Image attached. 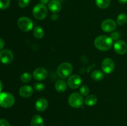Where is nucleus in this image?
I'll use <instances>...</instances> for the list:
<instances>
[{
  "instance_id": "obj_1",
  "label": "nucleus",
  "mask_w": 127,
  "mask_h": 126,
  "mask_svg": "<svg viewBox=\"0 0 127 126\" xmlns=\"http://www.w3.org/2000/svg\"><path fill=\"white\" fill-rule=\"evenodd\" d=\"M113 45V40L107 35H100L94 40V46L97 49L102 51L109 50Z\"/></svg>"
},
{
  "instance_id": "obj_2",
  "label": "nucleus",
  "mask_w": 127,
  "mask_h": 126,
  "mask_svg": "<svg viewBox=\"0 0 127 126\" xmlns=\"http://www.w3.org/2000/svg\"><path fill=\"white\" fill-rule=\"evenodd\" d=\"M15 103L13 95L8 92L0 93V106L3 108H9Z\"/></svg>"
},
{
  "instance_id": "obj_3",
  "label": "nucleus",
  "mask_w": 127,
  "mask_h": 126,
  "mask_svg": "<svg viewBox=\"0 0 127 126\" xmlns=\"http://www.w3.org/2000/svg\"><path fill=\"white\" fill-rule=\"evenodd\" d=\"M73 66L69 63H63L58 66L57 74L62 79H66L73 72Z\"/></svg>"
},
{
  "instance_id": "obj_4",
  "label": "nucleus",
  "mask_w": 127,
  "mask_h": 126,
  "mask_svg": "<svg viewBox=\"0 0 127 126\" xmlns=\"http://www.w3.org/2000/svg\"><path fill=\"white\" fill-rule=\"evenodd\" d=\"M69 105L73 108H79L82 106L84 100L83 96L79 93H73L68 98Z\"/></svg>"
},
{
  "instance_id": "obj_5",
  "label": "nucleus",
  "mask_w": 127,
  "mask_h": 126,
  "mask_svg": "<svg viewBox=\"0 0 127 126\" xmlns=\"http://www.w3.org/2000/svg\"><path fill=\"white\" fill-rule=\"evenodd\" d=\"M33 17L38 20H43L47 17L48 10L47 7L43 4H38L33 9Z\"/></svg>"
},
{
  "instance_id": "obj_6",
  "label": "nucleus",
  "mask_w": 127,
  "mask_h": 126,
  "mask_svg": "<svg viewBox=\"0 0 127 126\" xmlns=\"http://www.w3.org/2000/svg\"><path fill=\"white\" fill-rule=\"evenodd\" d=\"M17 25L23 32H29L33 28V23L31 19L27 17H21L17 21Z\"/></svg>"
},
{
  "instance_id": "obj_7",
  "label": "nucleus",
  "mask_w": 127,
  "mask_h": 126,
  "mask_svg": "<svg viewBox=\"0 0 127 126\" xmlns=\"http://www.w3.org/2000/svg\"><path fill=\"white\" fill-rule=\"evenodd\" d=\"M102 69L105 74H111L115 69V64L111 58H106L103 60L102 63Z\"/></svg>"
},
{
  "instance_id": "obj_8",
  "label": "nucleus",
  "mask_w": 127,
  "mask_h": 126,
  "mask_svg": "<svg viewBox=\"0 0 127 126\" xmlns=\"http://www.w3.org/2000/svg\"><path fill=\"white\" fill-rule=\"evenodd\" d=\"M13 54L9 49H2L0 52V61L4 64H10L13 60Z\"/></svg>"
},
{
  "instance_id": "obj_9",
  "label": "nucleus",
  "mask_w": 127,
  "mask_h": 126,
  "mask_svg": "<svg viewBox=\"0 0 127 126\" xmlns=\"http://www.w3.org/2000/svg\"><path fill=\"white\" fill-rule=\"evenodd\" d=\"M82 84V79L79 75H71L68 80V85L71 89H76L81 86Z\"/></svg>"
},
{
  "instance_id": "obj_10",
  "label": "nucleus",
  "mask_w": 127,
  "mask_h": 126,
  "mask_svg": "<svg viewBox=\"0 0 127 126\" xmlns=\"http://www.w3.org/2000/svg\"><path fill=\"white\" fill-rule=\"evenodd\" d=\"M116 22L111 19H107L104 20L101 25V28L105 32H113L116 28Z\"/></svg>"
},
{
  "instance_id": "obj_11",
  "label": "nucleus",
  "mask_w": 127,
  "mask_h": 126,
  "mask_svg": "<svg viewBox=\"0 0 127 126\" xmlns=\"http://www.w3.org/2000/svg\"><path fill=\"white\" fill-rule=\"evenodd\" d=\"M114 50L117 54L123 55L127 52V44L123 40H117L114 45Z\"/></svg>"
},
{
  "instance_id": "obj_12",
  "label": "nucleus",
  "mask_w": 127,
  "mask_h": 126,
  "mask_svg": "<svg viewBox=\"0 0 127 126\" xmlns=\"http://www.w3.org/2000/svg\"><path fill=\"white\" fill-rule=\"evenodd\" d=\"M48 72L47 70L43 67H38L33 71V77L35 80L41 81L43 80L47 77Z\"/></svg>"
},
{
  "instance_id": "obj_13",
  "label": "nucleus",
  "mask_w": 127,
  "mask_h": 126,
  "mask_svg": "<svg viewBox=\"0 0 127 126\" xmlns=\"http://www.w3.org/2000/svg\"><path fill=\"white\" fill-rule=\"evenodd\" d=\"M33 93V88L29 85H24L21 86L19 91V93L22 97L28 98L32 95Z\"/></svg>"
},
{
  "instance_id": "obj_14",
  "label": "nucleus",
  "mask_w": 127,
  "mask_h": 126,
  "mask_svg": "<svg viewBox=\"0 0 127 126\" xmlns=\"http://www.w3.org/2000/svg\"><path fill=\"white\" fill-rule=\"evenodd\" d=\"M48 9L53 13H58L62 9L60 2L58 0H52L48 3Z\"/></svg>"
},
{
  "instance_id": "obj_15",
  "label": "nucleus",
  "mask_w": 127,
  "mask_h": 126,
  "mask_svg": "<svg viewBox=\"0 0 127 126\" xmlns=\"http://www.w3.org/2000/svg\"><path fill=\"white\" fill-rule=\"evenodd\" d=\"M35 107L37 111L42 112L45 111L48 107V101L45 98H40L36 101Z\"/></svg>"
},
{
  "instance_id": "obj_16",
  "label": "nucleus",
  "mask_w": 127,
  "mask_h": 126,
  "mask_svg": "<svg viewBox=\"0 0 127 126\" xmlns=\"http://www.w3.org/2000/svg\"><path fill=\"white\" fill-rule=\"evenodd\" d=\"M67 86H68V84H66L65 81L63 80H60L56 82L55 87V90L58 93H62L64 92L66 90Z\"/></svg>"
},
{
  "instance_id": "obj_17",
  "label": "nucleus",
  "mask_w": 127,
  "mask_h": 126,
  "mask_svg": "<svg viewBox=\"0 0 127 126\" xmlns=\"http://www.w3.org/2000/svg\"><path fill=\"white\" fill-rule=\"evenodd\" d=\"M31 126H44L43 118L38 114L34 115L31 119Z\"/></svg>"
},
{
  "instance_id": "obj_18",
  "label": "nucleus",
  "mask_w": 127,
  "mask_h": 126,
  "mask_svg": "<svg viewBox=\"0 0 127 126\" xmlns=\"http://www.w3.org/2000/svg\"><path fill=\"white\" fill-rule=\"evenodd\" d=\"M97 102V98L94 95H90L87 96L84 100V103L88 106H93Z\"/></svg>"
},
{
  "instance_id": "obj_19",
  "label": "nucleus",
  "mask_w": 127,
  "mask_h": 126,
  "mask_svg": "<svg viewBox=\"0 0 127 126\" xmlns=\"http://www.w3.org/2000/svg\"><path fill=\"white\" fill-rule=\"evenodd\" d=\"M91 78L93 80H95V81H100V80H102L104 79V74L100 70H94L91 73Z\"/></svg>"
},
{
  "instance_id": "obj_20",
  "label": "nucleus",
  "mask_w": 127,
  "mask_h": 126,
  "mask_svg": "<svg viewBox=\"0 0 127 126\" xmlns=\"http://www.w3.org/2000/svg\"><path fill=\"white\" fill-rule=\"evenodd\" d=\"M33 33L34 37L37 39H41L44 36V31L42 27L39 26H37L33 28Z\"/></svg>"
},
{
  "instance_id": "obj_21",
  "label": "nucleus",
  "mask_w": 127,
  "mask_h": 126,
  "mask_svg": "<svg viewBox=\"0 0 127 126\" xmlns=\"http://www.w3.org/2000/svg\"><path fill=\"white\" fill-rule=\"evenodd\" d=\"M97 6L100 9H106L110 6V0H95Z\"/></svg>"
},
{
  "instance_id": "obj_22",
  "label": "nucleus",
  "mask_w": 127,
  "mask_h": 126,
  "mask_svg": "<svg viewBox=\"0 0 127 126\" xmlns=\"http://www.w3.org/2000/svg\"><path fill=\"white\" fill-rule=\"evenodd\" d=\"M127 22V16L125 14L121 13L117 16V23L119 26H122L125 25Z\"/></svg>"
},
{
  "instance_id": "obj_23",
  "label": "nucleus",
  "mask_w": 127,
  "mask_h": 126,
  "mask_svg": "<svg viewBox=\"0 0 127 126\" xmlns=\"http://www.w3.org/2000/svg\"><path fill=\"white\" fill-rule=\"evenodd\" d=\"M32 79V75L28 72H24L21 75V80L23 83H27Z\"/></svg>"
},
{
  "instance_id": "obj_24",
  "label": "nucleus",
  "mask_w": 127,
  "mask_h": 126,
  "mask_svg": "<svg viewBox=\"0 0 127 126\" xmlns=\"http://www.w3.org/2000/svg\"><path fill=\"white\" fill-rule=\"evenodd\" d=\"M10 5V0H0V9L4 10L8 8Z\"/></svg>"
},
{
  "instance_id": "obj_25",
  "label": "nucleus",
  "mask_w": 127,
  "mask_h": 126,
  "mask_svg": "<svg viewBox=\"0 0 127 126\" xmlns=\"http://www.w3.org/2000/svg\"><path fill=\"white\" fill-rule=\"evenodd\" d=\"M79 92L80 94L83 96H88L89 93V89L88 86L86 85H83L79 89Z\"/></svg>"
},
{
  "instance_id": "obj_26",
  "label": "nucleus",
  "mask_w": 127,
  "mask_h": 126,
  "mask_svg": "<svg viewBox=\"0 0 127 126\" xmlns=\"http://www.w3.org/2000/svg\"><path fill=\"white\" fill-rule=\"evenodd\" d=\"M33 88L37 91H42L44 90L45 89V85L41 82L35 83L33 85Z\"/></svg>"
},
{
  "instance_id": "obj_27",
  "label": "nucleus",
  "mask_w": 127,
  "mask_h": 126,
  "mask_svg": "<svg viewBox=\"0 0 127 126\" xmlns=\"http://www.w3.org/2000/svg\"><path fill=\"white\" fill-rule=\"evenodd\" d=\"M30 3V0H19L18 5L21 8L26 7Z\"/></svg>"
},
{
  "instance_id": "obj_28",
  "label": "nucleus",
  "mask_w": 127,
  "mask_h": 126,
  "mask_svg": "<svg viewBox=\"0 0 127 126\" xmlns=\"http://www.w3.org/2000/svg\"><path fill=\"white\" fill-rule=\"evenodd\" d=\"M120 35L119 33V32H114L113 33H111V35H110V38H112L113 41H117L119 40V38H120Z\"/></svg>"
},
{
  "instance_id": "obj_29",
  "label": "nucleus",
  "mask_w": 127,
  "mask_h": 126,
  "mask_svg": "<svg viewBox=\"0 0 127 126\" xmlns=\"http://www.w3.org/2000/svg\"><path fill=\"white\" fill-rule=\"evenodd\" d=\"M0 126H10L8 121L4 119H0Z\"/></svg>"
},
{
  "instance_id": "obj_30",
  "label": "nucleus",
  "mask_w": 127,
  "mask_h": 126,
  "mask_svg": "<svg viewBox=\"0 0 127 126\" xmlns=\"http://www.w3.org/2000/svg\"><path fill=\"white\" fill-rule=\"evenodd\" d=\"M4 46V41L0 38V50H2Z\"/></svg>"
},
{
  "instance_id": "obj_31",
  "label": "nucleus",
  "mask_w": 127,
  "mask_h": 126,
  "mask_svg": "<svg viewBox=\"0 0 127 126\" xmlns=\"http://www.w3.org/2000/svg\"><path fill=\"white\" fill-rule=\"evenodd\" d=\"M51 19H52L53 21H55V20H57V19H58V16H57V14L55 13L52 14V15L51 16Z\"/></svg>"
},
{
  "instance_id": "obj_32",
  "label": "nucleus",
  "mask_w": 127,
  "mask_h": 126,
  "mask_svg": "<svg viewBox=\"0 0 127 126\" xmlns=\"http://www.w3.org/2000/svg\"><path fill=\"white\" fill-rule=\"evenodd\" d=\"M41 2V4H46L48 3L49 2V0H40Z\"/></svg>"
},
{
  "instance_id": "obj_33",
  "label": "nucleus",
  "mask_w": 127,
  "mask_h": 126,
  "mask_svg": "<svg viewBox=\"0 0 127 126\" xmlns=\"http://www.w3.org/2000/svg\"><path fill=\"white\" fill-rule=\"evenodd\" d=\"M119 1V2H120L121 4H126L127 3V0H118Z\"/></svg>"
},
{
  "instance_id": "obj_34",
  "label": "nucleus",
  "mask_w": 127,
  "mask_h": 126,
  "mask_svg": "<svg viewBox=\"0 0 127 126\" xmlns=\"http://www.w3.org/2000/svg\"><path fill=\"white\" fill-rule=\"evenodd\" d=\"M2 89V82H1V80H0V93H1Z\"/></svg>"
}]
</instances>
